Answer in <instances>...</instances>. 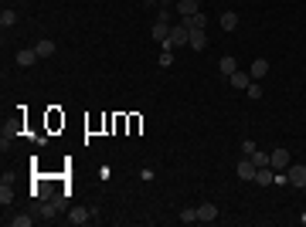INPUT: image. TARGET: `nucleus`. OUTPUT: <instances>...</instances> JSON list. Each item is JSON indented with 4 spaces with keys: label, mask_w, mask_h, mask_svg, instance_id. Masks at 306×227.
Returning a JSON list of instances; mask_svg holds the SVG:
<instances>
[{
    "label": "nucleus",
    "mask_w": 306,
    "mask_h": 227,
    "mask_svg": "<svg viewBox=\"0 0 306 227\" xmlns=\"http://www.w3.org/2000/svg\"><path fill=\"white\" fill-rule=\"evenodd\" d=\"M286 176H289V187L306 190V163H289L286 166Z\"/></svg>",
    "instance_id": "1"
},
{
    "label": "nucleus",
    "mask_w": 306,
    "mask_h": 227,
    "mask_svg": "<svg viewBox=\"0 0 306 227\" xmlns=\"http://www.w3.org/2000/svg\"><path fill=\"white\" fill-rule=\"evenodd\" d=\"M191 48H194V51H204V48H208V34H204V27H201V31H191Z\"/></svg>",
    "instance_id": "17"
},
{
    "label": "nucleus",
    "mask_w": 306,
    "mask_h": 227,
    "mask_svg": "<svg viewBox=\"0 0 306 227\" xmlns=\"http://www.w3.org/2000/svg\"><path fill=\"white\" fill-rule=\"evenodd\" d=\"M221 27H225V31H238V14L235 11H221Z\"/></svg>",
    "instance_id": "15"
},
{
    "label": "nucleus",
    "mask_w": 306,
    "mask_h": 227,
    "mask_svg": "<svg viewBox=\"0 0 306 227\" xmlns=\"http://www.w3.org/2000/svg\"><path fill=\"white\" fill-rule=\"evenodd\" d=\"M55 210H58V204L55 200H48V204L41 207V220H55Z\"/></svg>",
    "instance_id": "19"
},
{
    "label": "nucleus",
    "mask_w": 306,
    "mask_h": 227,
    "mask_svg": "<svg viewBox=\"0 0 306 227\" xmlns=\"http://www.w3.org/2000/svg\"><path fill=\"white\" fill-rule=\"evenodd\" d=\"M197 220H201V224H215L218 220V207L215 204H201L197 207Z\"/></svg>",
    "instance_id": "6"
},
{
    "label": "nucleus",
    "mask_w": 306,
    "mask_h": 227,
    "mask_svg": "<svg viewBox=\"0 0 306 227\" xmlns=\"http://www.w3.org/2000/svg\"><path fill=\"white\" fill-rule=\"evenodd\" d=\"M0 24H4V27H14V24H17V14H14L11 7H7V11L0 14Z\"/></svg>",
    "instance_id": "21"
},
{
    "label": "nucleus",
    "mask_w": 306,
    "mask_h": 227,
    "mask_svg": "<svg viewBox=\"0 0 306 227\" xmlns=\"http://www.w3.org/2000/svg\"><path fill=\"white\" fill-rule=\"evenodd\" d=\"M181 24H184V27H191V31H201L204 24H208V17L197 11V14H191V17H181Z\"/></svg>",
    "instance_id": "10"
},
{
    "label": "nucleus",
    "mask_w": 306,
    "mask_h": 227,
    "mask_svg": "<svg viewBox=\"0 0 306 227\" xmlns=\"http://www.w3.org/2000/svg\"><path fill=\"white\" fill-rule=\"evenodd\" d=\"M252 81H259V78H265V75H269V61H265V58H255V61H252Z\"/></svg>",
    "instance_id": "8"
},
{
    "label": "nucleus",
    "mask_w": 306,
    "mask_h": 227,
    "mask_svg": "<svg viewBox=\"0 0 306 227\" xmlns=\"http://www.w3.org/2000/svg\"><path fill=\"white\" fill-rule=\"evenodd\" d=\"M197 7H201V0H177V14H181V17L197 14Z\"/></svg>",
    "instance_id": "12"
},
{
    "label": "nucleus",
    "mask_w": 306,
    "mask_h": 227,
    "mask_svg": "<svg viewBox=\"0 0 306 227\" xmlns=\"http://www.w3.org/2000/svg\"><path fill=\"white\" fill-rule=\"evenodd\" d=\"M11 224H14V227H31L34 217H31V214H17V217H11Z\"/></svg>",
    "instance_id": "20"
},
{
    "label": "nucleus",
    "mask_w": 306,
    "mask_h": 227,
    "mask_svg": "<svg viewBox=\"0 0 306 227\" xmlns=\"http://www.w3.org/2000/svg\"><path fill=\"white\" fill-rule=\"evenodd\" d=\"M228 81H231V88H249L252 75H249V71H235V75H231Z\"/></svg>",
    "instance_id": "16"
},
{
    "label": "nucleus",
    "mask_w": 306,
    "mask_h": 227,
    "mask_svg": "<svg viewBox=\"0 0 306 227\" xmlns=\"http://www.w3.org/2000/svg\"><path fill=\"white\" fill-rule=\"evenodd\" d=\"M34 51H38V58H51L58 48H55V41H51V37H45V41H38V44H34Z\"/></svg>",
    "instance_id": "13"
},
{
    "label": "nucleus",
    "mask_w": 306,
    "mask_h": 227,
    "mask_svg": "<svg viewBox=\"0 0 306 227\" xmlns=\"http://www.w3.org/2000/svg\"><path fill=\"white\" fill-rule=\"evenodd\" d=\"M170 48H184L191 44V27H184V24H177V27H170V37H167Z\"/></svg>",
    "instance_id": "2"
},
{
    "label": "nucleus",
    "mask_w": 306,
    "mask_h": 227,
    "mask_svg": "<svg viewBox=\"0 0 306 227\" xmlns=\"http://www.w3.org/2000/svg\"><path fill=\"white\" fill-rule=\"evenodd\" d=\"M269 163H272V170H286V166H289V163H293V156H289V149H272L269 153Z\"/></svg>",
    "instance_id": "4"
},
{
    "label": "nucleus",
    "mask_w": 306,
    "mask_h": 227,
    "mask_svg": "<svg viewBox=\"0 0 306 227\" xmlns=\"http://www.w3.org/2000/svg\"><path fill=\"white\" fill-rule=\"evenodd\" d=\"M14 58H17V65H21V68H31L34 61H38V51H34V48H21Z\"/></svg>",
    "instance_id": "7"
},
{
    "label": "nucleus",
    "mask_w": 306,
    "mask_h": 227,
    "mask_svg": "<svg viewBox=\"0 0 306 227\" xmlns=\"http://www.w3.org/2000/svg\"><path fill=\"white\" fill-rule=\"evenodd\" d=\"M255 170H259V166H255V159L252 156H242L238 159V166H235L238 180H255Z\"/></svg>",
    "instance_id": "3"
},
{
    "label": "nucleus",
    "mask_w": 306,
    "mask_h": 227,
    "mask_svg": "<svg viewBox=\"0 0 306 227\" xmlns=\"http://www.w3.org/2000/svg\"><path fill=\"white\" fill-rule=\"evenodd\" d=\"M181 220H184V224H194V220H197V210H194V207L181 210Z\"/></svg>",
    "instance_id": "23"
},
{
    "label": "nucleus",
    "mask_w": 306,
    "mask_h": 227,
    "mask_svg": "<svg viewBox=\"0 0 306 227\" xmlns=\"http://www.w3.org/2000/svg\"><path fill=\"white\" fill-rule=\"evenodd\" d=\"M14 200V187H11V180H7V176H4V183H0V204L7 207Z\"/></svg>",
    "instance_id": "18"
},
{
    "label": "nucleus",
    "mask_w": 306,
    "mask_h": 227,
    "mask_svg": "<svg viewBox=\"0 0 306 227\" xmlns=\"http://www.w3.org/2000/svg\"><path fill=\"white\" fill-rule=\"evenodd\" d=\"M272 180H276V170H272V166H259V170H255V183H259V187H269Z\"/></svg>",
    "instance_id": "11"
},
{
    "label": "nucleus",
    "mask_w": 306,
    "mask_h": 227,
    "mask_svg": "<svg viewBox=\"0 0 306 227\" xmlns=\"http://www.w3.org/2000/svg\"><path fill=\"white\" fill-rule=\"evenodd\" d=\"M218 71H221L225 78H231V75H235V71H238V61H235V58H231V55H225V58H221V61H218Z\"/></svg>",
    "instance_id": "9"
},
{
    "label": "nucleus",
    "mask_w": 306,
    "mask_h": 227,
    "mask_svg": "<svg viewBox=\"0 0 306 227\" xmlns=\"http://www.w3.org/2000/svg\"><path fill=\"white\" fill-rule=\"evenodd\" d=\"M245 92H249V99H262V85L259 81H249V88Z\"/></svg>",
    "instance_id": "24"
},
{
    "label": "nucleus",
    "mask_w": 306,
    "mask_h": 227,
    "mask_svg": "<svg viewBox=\"0 0 306 227\" xmlns=\"http://www.w3.org/2000/svg\"><path fill=\"white\" fill-rule=\"evenodd\" d=\"M92 214H95V210H85V207H75V210L68 214V224L82 227V224H89V220H92Z\"/></svg>",
    "instance_id": "5"
},
{
    "label": "nucleus",
    "mask_w": 306,
    "mask_h": 227,
    "mask_svg": "<svg viewBox=\"0 0 306 227\" xmlns=\"http://www.w3.org/2000/svg\"><path fill=\"white\" fill-rule=\"evenodd\" d=\"M150 34H153V41H160V44H163V41H167V37H170V27H167V24H163V21H157V24H153V27H150Z\"/></svg>",
    "instance_id": "14"
},
{
    "label": "nucleus",
    "mask_w": 306,
    "mask_h": 227,
    "mask_svg": "<svg viewBox=\"0 0 306 227\" xmlns=\"http://www.w3.org/2000/svg\"><path fill=\"white\" fill-rule=\"evenodd\" d=\"M252 159H255V166H272V163H269V153H262V149H255V153H252Z\"/></svg>",
    "instance_id": "22"
},
{
    "label": "nucleus",
    "mask_w": 306,
    "mask_h": 227,
    "mask_svg": "<svg viewBox=\"0 0 306 227\" xmlns=\"http://www.w3.org/2000/svg\"><path fill=\"white\" fill-rule=\"evenodd\" d=\"M255 149H259V146H255V143H252V139H245V143H242V153H245V156H252V153H255Z\"/></svg>",
    "instance_id": "26"
},
{
    "label": "nucleus",
    "mask_w": 306,
    "mask_h": 227,
    "mask_svg": "<svg viewBox=\"0 0 306 227\" xmlns=\"http://www.w3.org/2000/svg\"><path fill=\"white\" fill-rule=\"evenodd\" d=\"M170 65H174V51H163L160 55V68H170Z\"/></svg>",
    "instance_id": "25"
}]
</instances>
